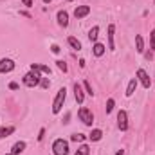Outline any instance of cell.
Masks as SVG:
<instances>
[{
  "mask_svg": "<svg viewBox=\"0 0 155 155\" xmlns=\"http://www.w3.org/2000/svg\"><path fill=\"white\" fill-rule=\"evenodd\" d=\"M65 97H67V90H65V87H63V88H60L58 94H56V99H54V103H52V114H60V112H61L63 103H65Z\"/></svg>",
  "mask_w": 155,
  "mask_h": 155,
  "instance_id": "cell-1",
  "label": "cell"
},
{
  "mask_svg": "<svg viewBox=\"0 0 155 155\" xmlns=\"http://www.w3.org/2000/svg\"><path fill=\"white\" fill-rule=\"evenodd\" d=\"M24 85L25 87H29V88H33V87H38L40 81H41V78H40V72L38 71H31V72H27L25 76H24Z\"/></svg>",
  "mask_w": 155,
  "mask_h": 155,
  "instance_id": "cell-2",
  "label": "cell"
},
{
  "mask_svg": "<svg viewBox=\"0 0 155 155\" xmlns=\"http://www.w3.org/2000/svg\"><path fill=\"white\" fill-rule=\"evenodd\" d=\"M52 152L54 155H69V143L65 141V139H56L54 143H52Z\"/></svg>",
  "mask_w": 155,
  "mask_h": 155,
  "instance_id": "cell-3",
  "label": "cell"
},
{
  "mask_svg": "<svg viewBox=\"0 0 155 155\" xmlns=\"http://www.w3.org/2000/svg\"><path fill=\"white\" fill-rule=\"evenodd\" d=\"M78 116H79V119H81L87 126H92V123H94V114H92L87 107H81L79 112H78Z\"/></svg>",
  "mask_w": 155,
  "mask_h": 155,
  "instance_id": "cell-4",
  "label": "cell"
},
{
  "mask_svg": "<svg viewBox=\"0 0 155 155\" xmlns=\"http://www.w3.org/2000/svg\"><path fill=\"white\" fill-rule=\"evenodd\" d=\"M117 126H119L121 132L128 130V116H126L124 110H119V114H117Z\"/></svg>",
  "mask_w": 155,
  "mask_h": 155,
  "instance_id": "cell-5",
  "label": "cell"
},
{
  "mask_svg": "<svg viewBox=\"0 0 155 155\" xmlns=\"http://www.w3.org/2000/svg\"><path fill=\"white\" fill-rule=\"evenodd\" d=\"M137 79L143 83L144 88H150V87H152V78L148 76V72H146L144 69H139V71H137Z\"/></svg>",
  "mask_w": 155,
  "mask_h": 155,
  "instance_id": "cell-6",
  "label": "cell"
},
{
  "mask_svg": "<svg viewBox=\"0 0 155 155\" xmlns=\"http://www.w3.org/2000/svg\"><path fill=\"white\" fill-rule=\"evenodd\" d=\"M15 69V61L11 58H2L0 60V72L5 74V72H11Z\"/></svg>",
  "mask_w": 155,
  "mask_h": 155,
  "instance_id": "cell-7",
  "label": "cell"
},
{
  "mask_svg": "<svg viewBox=\"0 0 155 155\" xmlns=\"http://www.w3.org/2000/svg\"><path fill=\"white\" fill-rule=\"evenodd\" d=\"M88 13H90V7L88 5H78L76 9H74V16H76L78 20L79 18H85Z\"/></svg>",
  "mask_w": 155,
  "mask_h": 155,
  "instance_id": "cell-8",
  "label": "cell"
},
{
  "mask_svg": "<svg viewBox=\"0 0 155 155\" xmlns=\"http://www.w3.org/2000/svg\"><path fill=\"white\" fill-rule=\"evenodd\" d=\"M58 24L61 27H67L69 25V13L67 11H58Z\"/></svg>",
  "mask_w": 155,
  "mask_h": 155,
  "instance_id": "cell-9",
  "label": "cell"
},
{
  "mask_svg": "<svg viewBox=\"0 0 155 155\" xmlns=\"http://www.w3.org/2000/svg\"><path fill=\"white\" fill-rule=\"evenodd\" d=\"M74 97H76V101L81 105L83 103V99H85V94H83V88H81V85H78L74 83Z\"/></svg>",
  "mask_w": 155,
  "mask_h": 155,
  "instance_id": "cell-10",
  "label": "cell"
},
{
  "mask_svg": "<svg viewBox=\"0 0 155 155\" xmlns=\"http://www.w3.org/2000/svg\"><path fill=\"white\" fill-rule=\"evenodd\" d=\"M114 33H116V25L110 24V25H108V49H112V51H114V47H116V43H114Z\"/></svg>",
  "mask_w": 155,
  "mask_h": 155,
  "instance_id": "cell-11",
  "label": "cell"
},
{
  "mask_svg": "<svg viewBox=\"0 0 155 155\" xmlns=\"http://www.w3.org/2000/svg\"><path fill=\"white\" fill-rule=\"evenodd\" d=\"M24 150H25V143H24V141H18V143H15V144H13L11 153H13V155H20Z\"/></svg>",
  "mask_w": 155,
  "mask_h": 155,
  "instance_id": "cell-12",
  "label": "cell"
},
{
  "mask_svg": "<svg viewBox=\"0 0 155 155\" xmlns=\"http://www.w3.org/2000/svg\"><path fill=\"white\" fill-rule=\"evenodd\" d=\"M31 71H38L43 74H51V69L47 65H41V63H31Z\"/></svg>",
  "mask_w": 155,
  "mask_h": 155,
  "instance_id": "cell-13",
  "label": "cell"
},
{
  "mask_svg": "<svg viewBox=\"0 0 155 155\" xmlns=\"http://www.w3.org/2000/svg\"><path fill=\"white\" fill-rule=\"evenodd\" d=\"M135 88H137V78H132V79H130V83H128V87H126V96H128V97H130V96H134Z\"/></svg>",
  "mask_w": 155,
  "mask_h": 155,
  "instance_id": "cell-14",
  "label": "cell"
},
{
  "mask_svg": "<svg viewBox=\"0 0 155 155\" xmlns=\"http://www.w3.org/2000/svg\"><path fill=\"white\" fill-rule=\"evenodd\" d=\"M135 51H137L139 54H143V52H144V40H143L141 35H137V36H135Z\"/></svg>",
  "mask_w": 155,
  "mask_h": 155,
  "instance_id": "cell-15",
  "label": "cell"
},
{
  "mask_svg": "<svg viewBox=\"0 0 155 155\" xmlns=\"http://www.w3.org/2000/svg\"><path fill=\"white\" fill-rule=\"evenodd\" d=\"M13 132H15V126H0V139L9 137Z\"/></svg>",
  "mask_w": 155,
  "mask_h": 155,
  "instance_id": "cell-16",
  "label": "cell"
},
{
  "mask_svg": "<svg viewBox=\"0 0 155 155\" xmlns=\"http://www.w3.org/2000/svg\"><path fill=\"white\" fill-rule=\"evenodd\" d=\"M92 52H94V56H103L105 54V45L103 43H94Z\"/></svg>",
  "mask_w": 155,
  "mask_h": 155,
  "instance_id": "cell-17",
  "label": "cell"
},
{
  "mask_svg": "<svg viewBox=\"0 0 155 155\" xmlns=\"http://www.w3.org/2000/svg\"><path fill=\"white\" fill-rule=\"evenodd\" d=\"M101 137H103V132H101L99 128L92 130V132H90V135H88V139H90V141H94V143H96V141H101Z\"/></svg>",
  "mask_w": 155,
  "mask_h": 155,
  "instance_id": "cell-18",
  "label": "cell"
},
{
  "mask_svg": "<svg viewBox=\"0 0 155 155\" xmlns=\"http://www.w3.org/2000/svg\"><path fill=\"white\" fill-rule=\"evenodd\" d=\"M97 36H99V27H97V25H94V27L88 31V40H90V41H96Z\"/></svg>",
  "mask_w": 155,
  "mask_h": 155,
  "instance_id": "cell-19",
  "label": "cell"
},
{
  "mask_svg": "<svg viewBox=\"0 0 155 155\" xmlns=\"http://www.w3.org/2000/svg\"><path fill=\"white\" fill-rule=\"evenodd\" d=\"M67 41H69V45H71L72 49H76V51H79V49H81V41H79L78 38H74V36H69V38H67Z\"/></svg>",
  "mask_w": 155,
  "mask_h": 155,
  "instance_id": "cell-20",
  "label": "cell"
},
{
  "mask_svg": "<svg viewBox=\"0 0 155 155\" xmlns=\"http://www.w3.org/2000/svg\"><path fill=\"white\" fill-rule=\"evenodd\" d=\"M88 153H90V148H88L87 144H81V146L76 150V153L74 155H88Z\"/></svg>",
  "mask_w": 155,
  "mask_h": 155,
  "instance_id": "cell-21",
  "label": "cell"
},
{
  "mask_svg": "<svg viewBox=\"0 0 155 155\" xmlns=\"http://www.w3.org/2000/svg\"><path fill=\"white\" fill-rule=\"evenodd\" d=\"M74 143H81V141H85V135L83 134H72V137H71Z\"/></svg>",
  "mask_w": 155,
  "mask_h": 155,
  "instance_id": "cell-22",
  "label": "cell"
},
{
  "mask_svg": "<svg viewBox=\"0 0 155 155\" xmlns=\"http://www.w3.org/2000/svg\"><path fill=\"white\" fill-rule=\"evenodd\" d=\"M114 105H116V101H114V99L110 97V99L107 101V114H110V112L114 110Z\"/></svg>",
  "mask_w": 155,
  "mask_h": 155,
  "instance_id": "cell-23",
  "label": "cell"
},
{
  "mask_svg": "<svg viewBox=\"0 0 155 155\" xmlns=\"http://www.w3.org/2000/svg\"><path fill=\"white\" fill-rule=\"evenodd\" d=\"M83 87H85V90H87V92H88L90 96H94V90H92V85H90L88 81H85V83H83Z\"/></svg>",
  "mask_w": 155,
  "mask_h": 155,
  "instance_id": "cell-24",
  "label": "cell"
},
{
  "mask_svg": "<svg viewBox=\"0 0 155 155\" xmlns=\"http://www.w3.org/2000/svg\"><path fill=\"white\" fill-rule=\"evenodd\" d=\"M150 43H152V51H155V29H152L150 33Z\"/></svg>",
  "mask_w": 155,
  "mask_h": 155,
  "instance_id": "cell-25",
  "label": "cell"
},
{
  "mask_svg": "<svg viewBox=\"0 0 155 155\" xmlns=\"http://www.w3.org/2000/svg\"><path fill=\"white\" fill-rule=\"evenodd\" d=\"M56 63H58V67H60V69H61V71H63V72H67V63H65V61H63V60H58V61H56Z\"/></svg>",
  "mask_w": 155,
  "mask_h": 155,
  "instance_id": "cell-26",
  "label": "cell"
},
{
  "mask_svg": "<svg viewBox=\"0 0 155 155\" xmlns=\"http://www.w3.org/2000/svg\"><path fill=\"white\" fill-rule=\"evenodd\" d=\"M40 85H41V87H43V88H49V87H51V81H49V79H47V78H43V79H41V81H40Z\"/></svg>",
  "mask_w": 155,
  "mask_h": 155,
  "instance_id": "cell-27",
  "label": "cell"
},
{
  "mask_svg": "<svg viewBox=\"0 0 155 155\" xmlns=\"http://www.w3.org/2000/svg\"><path fill=\"white\" fill-rule=\"evenodd\" d=\"M51 51H52V52H54V54H58V52H60V51H61V49H60V47H58V45H52V47H51Z\"/></svg>",
  "mask_w": 155,
  "mask_h": 155,
  "instance_id": "cell-28",
  "label": "cell"
},
{
  "mask_svg": "<svg viewBox=\"0 0 155 155\" xmlns=\"http://www.w3.org/2000/svg\"><path fill=\"white\" fill-rule=\"evenodd\" d=\"M43 135H45V128H41V130H40V134H38V141H41V139H43Z\"/></svg>",
  "mask_w": 155,
  "mask_h": 155,
  "instance_id": "cell-29",
  "label": "cell"
},
{
  "mask_svg": "<svg viewBox=\"0 0 155 155\" xmlns=\"http://www.w3.org/2000/svg\"><path fill=\"white\" fill-rule=\"evenodd\" d=\"M9 88H11V90H16V88H18V83H15V81L9 83Z\"/></svg>",
  "mask_w": 155,
  "mask_h": 155,
  "instance_id": "cell-30",
  "label": "cell"
},
{
  "mask_svg": "<svg viewBox=\"0 0 155 155\" xmlns=\"http://www.w3.org/2000/svg\"><path fill=\"white\" fill-rule=\"evenodd\" d=\"M22 4L27 5V7H31V5H33V0H22Z\"/></svg>",
  "mask_w": 155,
  "mask_h": 155,
  "instance_id": "cell-31",
  "label": "cell"
},
{
  "mask_svg": "<svg viewBox=\"0 0 155 155\" xmlns=\"http://www.w3.org/2000/svg\"><path fill=\"white\" fill-rule=\"evenodd\" d=\"M116 155H124V150H117Z\"/></svg>",
  "mask_w": 155,
  "mask_h": 155,
  "instance_id": "cell-32",
  "label": "cell"
},
{
  "mask_svg": "<svg viewBox=\"0 0 155 155\" xmlns=\"http://www.w3.org/2000/svg\"><path fill=\"white\" fill-rule=\"evenodd\" d=\"M43 2H45V4H49V2H51V0H43Z\"/></svg>",
  "mask_w": 155,
  "mask_h": 155,
  "instance_id": "cell-33",
  "label": "cell"
},
{
  "mask_svg": "<svg viewBox=\"0 0 155 155\" xmlns=\"http://www.w3.org/2000/svg\"><path fill=\"white\" fill-rule=\"evenodd\" d=\"M5 155H13V153H5Z\"/></svg>",
  "mask_w": 155,
  "mask_h": 155,
  "instance_id": "cell-34",
  "label": "cell"
},
{
  "mask_svg": "<svg viewBox=\"0 0 155 155\" xmlns=\"http://www.w3.org/2000/svg\"><path fill=\"white\" fill-rule=\"evenodd\" d=\"M69 2H72V0H69Z\"/></svg>",
  "mask_w": 155,
  "mask_h": 155,
  "instance_id": "cell-35",
  "label": "cell"
},
{
  "mask_svg": "<svg viewBox=\"0 0 155 155\" xmlns=\"http://www.w3.org/2000/svg\"><path fill=\"white\" fill-rule=\"evenodd\" d=\"M153 2H155V0H153Z\"/></svg>",
  "mask_w": 155,
  "mask_h": 155,
  "instance_id": "cell-36",
  "label": "cell"
}]
</instances>
